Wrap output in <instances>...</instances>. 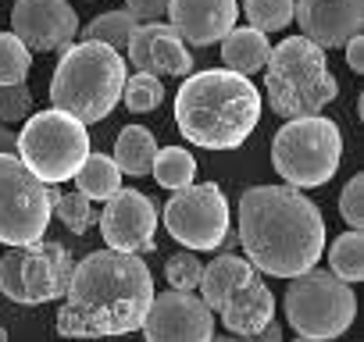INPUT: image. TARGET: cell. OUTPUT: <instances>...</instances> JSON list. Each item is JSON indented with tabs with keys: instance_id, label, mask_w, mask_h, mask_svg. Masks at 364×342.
Here are the masks:
<instances>
[{
	"instance_id": "836d02e7",
	"label": "cell",
	"mask_w": 364,
	"mask_h": 342,
	"mask_svg": "<svg viewBox=\"0 0 364 342\" xmlns=\"http://www.w3.org/2000/svg\"><path fill=\"white\" fill-rule=\"evenodd\" d=\"M243 342H282V324H279V321L272 317V321H268V324H264L261 331H254V335H247Z\"/></svg>"
},
{
	"instance_id": "9c48e42d",
	"label": "cell",
	"mask_w": 364,
	"mask_h": 342,
	"mask_svg": "<svg viewBox=\"0 0 364 342\" xmlns=\"http://www.w3.org/2000/svg\"><path fill=\"white\" fill-rule=\"evenodd\" d=\"M282 307H286L289 328L307 342H332L357 317V296L350 282L336 278L332 271H314V267L289 278Z\"/></svg>"
},
{
	"instance_id": "d6986e66",
	"label": "cell",
	"mask_w": 364,
	"mask_h": 342,
	"mask_svg": "<svg viewBox=\"0 0 364 342\" xmlns=\"http://www.w3.org/2000/svg\"><path fill=\"white\" fill-rule=\"evenodd\" d=\"M218 43H222V61H225V68H229V72H240V75H247V79L264 68L268 50H272L268 33H257L254 26L229 29Z\"/></svg>"
},
{
	"instance_id": "e575fe53",
	"label": "cell",
	"mask_w": 364,
	"mask_h": 342,
	"mask_svg": "<svg viewBox=\"0 0 364 342\" xmlns=\"http://www.w3.org/2000/svg\"><path fill=\"white\" fill-rule=\"evenodd\" d=\"M0 153H18V136L4 121H0Z\"/></svg>"
},
{
	"instance_id": "74e56055",
	"label": "cell",
	"mask_w": 364,
	"mask_h": 342,
	"mask_svg": "<svg viewBox=\"0 0 364 342\" xmlns=\"http://www.w3.org/2000/svg\"><path fill=\"white\" fill-rule=\"evenodd\" d=\"M296 342H307V338H296Z\"/></svg>"
},
{
	"instance_id": "4dcf8cb0",
	"label": "cell",
	"mask_w": 364,
	"mask_h": 342,
	"mask_svg": "<svg viewBox=\"0 0 364 342\" xmlns=\"http://www.w3.org/2000/svg\"><path fill=\"white\" fill-rule=\"evenodd\" d=\"M339 214L350 228L364 232V175H353L339 193Z\"/></svg>"
},
{
	"instance_id": "8fae6325",
	"label": "cell",
	"mask_w": 364,
	"mask_h": 342,
	"mask_svg": "<svg viewBox=\"0 0 364 342\" xmlns=\"http://www.w3.org/2000/svg\"><path fill=\"white\" fill-rule=\"evenodd\" d=\"M47 182L18 160V153H0V243L29 246L47 236L50 225Z\"/></svg>"
},
{
	"instance_id": "9a60e30c",
	"label": "cell",
	"mask_w": 364,
	"mask_h": 342,
	"mask_svg": "<svg viewBox=\"0 0 364 342\" xmlns=\"http://www.w3.org/2000/svg\"><path fill=\"white\" fill-rule=\"evenodd\" d=\"M11 33L33 54H54L75 43L79 18L68 0H15L11 8Z\"/></svg>"
},
{
	"instance_id": "cb8c5ba5",
	"label": "cell",
	"mask_w": 364,
	"mask_h": 342,
	"mask_svg": "<svg viewBox=\"0 0 364 342\" xmlns=\"http://www.w3.org/2000/svg\"><path fill=\"white\" fill-rule=\"evenodd\" d=\"M47 197H50V214H58L68 232L82 236V232L97 221L93 200H86L82 193H61L58 186H47Z\"/></svg>"
},
{
	"instance_id": "52a82bcc",
	"label": "cell",
	"mask_w": 364,
	"mask_h": 342,
	"mask_svg": "<svg viewBox=\"0 0 364 342\" xmlns=\"http://www.w3.org/2000/svg\"><path fill=\"white\" fill-rule=\"evenodd\" d=\"M343 160L339 125L318 114L289 118L272 139V164L293 189L325 186Z\"/></svg>"
},
{
	"instance_id": "484cf974",
	"label": "cell",
	"mask_w": 364,
	"mask_h": 342,
	"mask_svg": "<svg viewBox=\"0 0 364 342\" xmlns=\"http://www.w3.org/2000/svg\"><path fill=\"white\" fill-rule=\"evenodd\" d=\"M29 68H33V50L15 33H0V86L26 82Z\"/></svg>"
},
{
	"instance_id": "7402d4cb",
	"label": "cell",
	"mask_w": 364,
	"mask_h": 342,
	"mask_svg": "<svg viewBox=\"0 0 364 342\" xmlns=\"http://www.w3.org/2000/svg\"><path fill=\"white\" fill-rule=\"evenodd\" d=\"M150 175L157 179V186L164 189H186L193 186V175H197V160L190 157L186 146H161L154 153V164H150Z\"/></svg>"
},
{
	"instance_id": "d6a6232c",
	"label": "cell",
	"mask_w": 364,
	"mask_h": 342,
	"mask_svg": "<svg viewBox=\"0 0 364 342\" xmlns=\"http://www.w3.org/2000/svg\"><path fill=\"white\" fill-rule=\"evenodd\" d=\"M343 50H346V65H350V72H364V36H360V33L350 36V40L343 43Z\"/></svg>"
},
{
	"instance_id": "5b68a950",
	"label": "cell",
	"mask_w": 364,
	"mask_h": 342,
	"mask_svg": "<svg viewBox=\"0 0 364 342\" xmlns=\"http://www.w3.org/2000/svg\"><path fill=\"white\" fill-rule=\"evenodd\" d=\"M264 89L268 104L282 118H307L321 114L325 104L336 100L339 86L325 65V50L307 36H289L264 61Z\"/></svg>"
},
{
	"instance_id": "8992f818",
	"label": "cell",
	"mask_w": 364,
	"mask_h": 342,
	"mask_svg": "<svg viewBox=\"0 0 364 342\" xmlns=\"http://www.w3.org/2000/svg\"><path fill=\"white\" fill-rule=\"evenodd\" d=\"M197 289H200V299L211 310H218L222 324L240 338L261 331L275 317V296L247 257H236V253L215 257L211 264H204Z\"/></svg>"
},
{
	"instance_id": "7c38bea8",
	"label": "cell",
	"mask_w": 364,
	"mask_h": 342,
	"mask_svg": "<svg viewBox=\"0 0 364 342\" xmlns=\"http://www.w3.org/2000/svg\"><path fill=\"white\" fill-rule=\"evenodd\" d=\"M161 218H164L168 236L186 250H193V253L218 250L229 232V200L218 189V182L186 186V189L171 193Z\"/></svg>"
},
{
	"instance_id": "83f0119b",
	"label": "cell",
	"mask_w": 364,
	"mask_h": 342,
	"mask_svg": "<svg viewBox=\"0 0 364 342\" xmlns=\"http://www.w3.org/2000/svg\"><path fill=\"white\" fill-rule=\"evenodd\" d=\"M243 11L257 33H279L293 22V0H243Z\"/></svg>"
},
{
	"instance_id": "603a6c76",
	"label": "cell",
	"mask_w": 364,
	"mask_h": 342,
	"mask_svg": "<svg viewBox=\"0 0 364 342\" xmlns=\"http://www.w3.org/2000/svg\"><path fill=\"white\" fill-rule=\"evenodd\" d=\"M328 264H332V275L343 278V282H360L364 278V236L357 228L343 232L332 239L328 246Z\"/></svg>"
},
{
	"instance_id": "2e32d148",
	"label": "cell",
	"mask_w": 364,
	"mask_h": 342,
	"mask_svg": "<svg viewBox=\"0 0 364 342\" xmlns=\"http://www.w3.org/2000/svg\"><path fill=\"white\" fill-rule=\"evenodd\" d=\"M129 61L136 72H150V75H190L193 72V54L190 47L178 40V33L168 22H139L129 36Z\"/></svg>"
},
{
	"instance_id": "277c9868",
	"label": "cell",
	"mask_w": 364,
	"mask_h": 342,
	"mask_svg": "<svg viewBox=\"0 0 364 342\" xmlns=\"http://www.w3.org/2000/svg\"><path fill=\"white\" fill-rule=\"evenodd\" d=\"M125 79L129 72L122 50H111L97 40H79L61 50V61L50 79V104L54 111H65L82 125H93L122 104Z\"/></svg>"
},
{
	"instance_id": "1f68e13d",
	"label": "cell",
	"mask_w": 364,
	"mask_h": 342,
	"mask_svg": "<svg viewBox=\"0 0 364 342\" xmlns=\"http://www.w3.org/2000/svg\"><path fill=\"white\" fill-rule=\"evenodd\" d=\"M125 11L132 15V22H157L168 11V0H125Z\"/></svg>"
},
{
	"instance_id": "d4e9b609",
	"label": "cell",
	"mask_w": 364,
	"mask_h": 342,
	"mask_svg": "<svg viewBox=\"0 0 364 342\" xmlns=\"http://www.w3.org/2000/svg\"><path fill=\"white\" fill-rule=\"evenodd\" d=\"M132 29H136V22H132V15H129V11H104V15H97V18H93L79 36H82V40L107 43L111 50H125V47H129Z\"/></svg>"
},
{
	"instance_id": "44dd1931",
	"label": "cell",
	"mask_w": 364,
	"mask_h": 342,
	"mask_svg": "<svg viewBox=\"0 0 364 342\" xmlns=\"http://www.w3.org/2000/svg\"><path fill=\"white\" fill-rule=\"evenodd\" d=\"M72 179H75V186L86 200H100V204L122 189V171H118L114 157H104V153H93V150L86 153V160L79 164V171Z\"/></svg>"
},
{
	"instance_id": "ffe728a7",
	"label": "cell",
	"mask_w": 364,
	"mask_h": 342,
	"mask_svg": "<svg viewBox=\"0 0 364 342\" xmlns=\"http://www.w3.org/2000/svg\"><path fill=\"white\" fill-rule=\"evenodd\" d=\"M154 153H157V139L143 125H125L114 139V164H118L122 175H132V179L150 175Z\"/></svg>"
},
{
	"instance_id": "3957f363",
	"label": "cell",
	"mask_w": 364,
	"mask_h": 342,
	"mask_svg": "<svg viewBox=\"0 0 364 342\" xmlns=\"http://www.w3.org/2000/svg\"><path fill=\"white\" fill-rule=\"evenodd\" d=\"M261 121L257 86L229 68L190 72L175 96V125L193 146L236 150Z\"/></svg>"
},
{
	"instance_id": "30bf717a",
	"label": "cell",
	"mask_w": 364,
	"mask_h": 342,
	"mask_svg": "<svg viewBox=\"0 0 364 342\" xmlns=\"http://www.w3.org/2000/svg\"><path fill=\"white\" fill-rule=\"evenodd\" d=\"M72 267L75 260L61 243L36 239L29 246H11V253L0 257V292L22 307L61 299L72 282Z\"/></svg>"
},
{
	"instance_id": "5bb4252c",
	"label": "cell",
	"mask_w": 364,
	"mask_h": 342,
	"mask_svg": "<svg viewBox=\"0 0 364 342\" xmlns=\"http://www.w3.org/2000/svg\"><path fill=\"white\" fill-rule=\"evenodd\" d=\"M100 236L107 250L122 253H150L157 232V207L139 189H118L104 200V214H97Z\"/></svg>"
},
{
	"instance_id": "ac0fdd59",
	"label": "cell",
	"mask_w": 364,
	"mask_h": 342,
	"mask_svg": "<svg viewBox=\"0 0 364 342\" xmlns=\"http://www.w3.org/2000/svg\"><path fill=\"white\" fill-rule=\"evenodd\" d=\"M164 15L186 47H211L229 29H236L240 0H168Z\"/></svg>"
},
{
	"instance_id": "d590c367",
	"label": "cell",
	"mask_w": 364,
	"mask_h": 342,
	"mask_svg": "<svg viewBox=\"0 0 364 342\" xmlns=\"http://www.w3.org/2000/svg\"><path fill=\"white\" fill-rule=\"evenodd\" d=\"M208 342H243V338H240V335H222V338H215V335H211Z\"/></svg>"
},
{
	"instance_id": "4316f807",
	"label": "cell",
	"mask_w": 364,
	"mask_h": 342,
	"mask_svg": "<svg viewBox=\"0 0 364 342\" xmlns=\"http://www.w3.org/2000/svg\"><path fill=\"white\" fill-rule=\"evenodd\" d=\"M122 100L132 114H146V111H157L161 100H164V86H161V75H150V72H136L132 79H125L122 86Z\"/></svg>"
},
{
	"instance_id": "4fadbf2b",
	"label": "cell",
	"mask_w": 364,
	"mask_h": 342,
	"mask_svg": "<svg viewBox=\"0 0 364 342\" xmlns=\"http://www.w3.org/2000/svg\"><path fill=\"white\" fill-rule=\"evenodd\" d=\"M139 328L146 342H208L215 335V310L193 292L164 289L154 292Z\"/></svg>"
},
{
	"instance_id": "6da1fadb",
	"label": "cell",
	"mask_w": 364,
	"mask_h": 342,
	"mask_svg": "<svg viewBox=\"0 0 364 342\" xmlns=\"http://www.w3.org/2000/svg\"><path fill=\"white\" fill-rule=\"evenodd\" d=\"M58 335L65 338H111L143 324L154 299V278L139 253L97 250L72 267V282L61 296Z\"/></svg>"
},
{
	"instance_id": "ba28073f",
	"label": "cell",
	"mask_w": 364,
	"mask_h": 342,
	"mask_svg": "<svg viewBox=\"0 0 364 342\" xmlns=\"http://www.w3.org/2000/svg\"><path fill=\"white\" fill-rule=\"evenodd\" d=\"M90 153V132L79 118L65 111L29 114L18 132V160L47 186L68 182Z\"/></svg>"
},
{
	"instance_id": "8d00e7d4",
	"label": "cell",
	"mask_w": 364,
	"mask_h": 342,
	"mask_svg": "<svg viewBox=\"0 0 364 342\" xmlns=\"http://www.w3.org/2000/svg\"><path fill=\"white\" fill-rule=\"evenodd\" d=\"M8 338V331H4V324H0V342H4Z\"/></svg>"
},
{
	"instance_id": "f546056e",
	"label": "cell",
	"mask_w": 364,
	"mask_h": 342,
	"mask_svg": "<svg viewBox=\"0 0 364 342\" xmlns=\"http://www.w3.org/2000/svg\"><path fill=\"white\" fill-rule=\"evenodd\" d=\"M29 114H33V93L26 89V82L0 86V121L15 125V121H26Z\"/></svg>"
},
{
	"instance_id": "7a4b0ae2",
	"label": "cell",
	"mask_w": 364,
	"mask_h": 342,
	"mask_svg": "<svg viewBox=\"0 0 364 342\" xmlns=\"http://www.w3.org/2000/svg\"><path fill=\"white\" fill-rule=\"evenodd\" d=\"M240 243L261 275L296 278L325 250L321 211L293 186H254L240 197Z\"/></svg>"
},
{
	"instance_id": "f1b7e54d",
	"label": "cell",
	"mask_w": 364,
	"mask_h": 342,
	"mask_svg": "<svg viewBox=\"0 0 364 342\" xmlns=\"http://www.w3.org/2000/svg\"><path fill=\"white\" fill-rule=\"evenodd\" d=\"M200 271H204V260H197L193 250H182V253H171L168 264H164V278L171 289H182V292H193L200 285Z\"/></svg>"
},
{
	"instance_id": "e0dca14e",
	"label": "cell",
	"mask_w": 364,
	"mask_h": 342,
	"mask_svg": "<svg viewBox=\"0 0 364 342\" xmlns=\"http://www.w3.org/2000/svg\"><path fill=\"white\" fill-rule=\"evenodd\" d=\"M293 18L311 43L336 50L364 29V0H293Z\"/></svg>"
}]
</instances>
